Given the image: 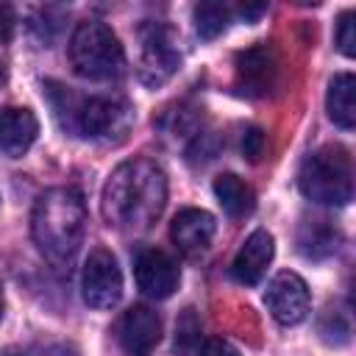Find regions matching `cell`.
Instances as JSON below:
<instances>
[{
  "label": "cell",
  "mask_w": 356,
  "mask_h": 356,
  "mask_svg": "<svg viewBox=\"0 0 356 356\" xmlns=\"http://www.w3.org/2000/svg\"><path fill=\"white\" fill-rule=\"evenodd\" d=\"M11 25H14L11 8L8 6H0V42H6L11 36Z\"/></svg>",
  "instance_id": "603a6c76"
},
{
  "label": "cell",
  "mask_w": 356,
  "mask_h": 356,
  "mask_svg": "<svg viewBox=\"0 0 356 356\" xmlns=\"http://www.w3.org/2000/svg\"><path fill=\"white\" fill-rule=\"evenodd\" d=\"M44 92H47V100L53 106L58 125L72 136L117 142L131 128L134 111L122 97H106V95L86 97L53 81L44 83Z\"/></svg>",
  "instance_id": "3957f363"
},
{
  "label": "cell",
  "mask_w": 356,
  "mask_h": 356,
  "mask_svg": "<svg viewBox=\"0 0 356 356\" xmlns=\"http://www.w3.org/2000/svg\"><path fill=\"white\" fill-rule=\"evenodd\" d=\"M200 356H239V350L228 342V339H220V337H211L203 342L200 348Z\"/></svg>",
  "instance_id": "7402d4cb"
},
{
  "label": "cell",
  "mask_w": 356,
  "mask_h": 356,
  "mask_svg": "<svg viewBox=\"0 0 356 356\" xmlns=\"http://www.w3.org/2000/svg\"><path fill=\"white\" fill-rule=\"evenodd\" d=\"M325 108L334 125L350 131L356 125V78L350 72H337L328 83Z\"/></svg>",
  "instance_id": "9a60e30c"
},
{
  "label": "cell",
  "mask_w": 356,
  "mask_h": 356,
  "mask_svg": "<svg viewBox=\"0 0 356 356\" xmlns=\"http://www.w3.org/2000/svg\"><path fill=\"white\" fill-rule=\"evenodd\" d=\"M303 197L320 206H345L353 197V161L345 147L328 145L306 156L298 172Z\"/></svg>",
  "instance_id": "277c9868"
},
{
  "label": "cell",
  "mask_w": 356,
  "mask_h": 356,
  "mask_svg": "<svg viewBox=\"0 0 356 356\" xmlns=\"http://www.w3.org/2000/svg\"><path fill=\"white\" fill-rule=\"evenodd\" d=\"M342 234L328 220H306L298 228V250L306 259H328L339 250Z\"/></svg>",
  "instance_id": "2e32d148"
},
{
  "label": "cell",
  "mask_w": 356,
  "mask_h": 356,
  "mask_svg": "<svg viewBox=\"0 0 356 356\" xmlns=\"http://www.w3.org/2000/svg\"><path fill=\"white\" fill-rule=\"evenodd\" d=\"M167 203V175L150 159L122 161L106 181L100 209L111 228L125 234L147 231Z\"/></svg>",
  "instance_id": "6da1fadb"
},
{
  "label": "cell",
  "mask_w": 356,
  "mask_h": 356,
  "mask_svg": "<svg viewBox=\"0 0 356 356\" xmlns=\"http://www.w3.org/2000/svg\"><path fill=\"white\" fill-rule=\"evenodd\" d=\"M267 11V6L264 3H259V6H239V17H245L248 22L250 19H256V17H261Z\"/></svg>",
  "instance_id": "cb8c5ba5"
},
{
  "label": "cell",
  "mask_w": 356,
  "mask_h": 356,
  "mask_svg": "<svg viewBox=\"0 0 356 356\" xmlns=\"http://www.w3.org/2000/svg\"><path fill=\"white\" fill-rule=\"evenodd\" d=\"M70 61L81 78L111 81L125 67V53L117 33L100 19H83L70 36Z\"/></svg>",
  "instance_id": "5b68a950"
},
{
  "label": "cell",
  "mask_w": 356,
  "mask_h": 356,
  "mask_svg": "<svg viewBox=\"0 0 356 356\" xmlns=\"http://www.w3.org/2000/svg\"><path fill=\"white\" fill-rule=\"evenodd\" d=\"M242 153L248 161H259L264 153V134L259 128H248L242 136Z\"/></svg>",
  "instance_id": "44dd1931"
},
{
  "label": "cell",
  "mask_w": 356,
  "mask_h": 356,
  "mask_svg": "<svg viewBox=\"0 0 356 356\" xmlns=\"http://www.w3.org/2000/svg\"><path fill=\"white\" fill-rule=\"evenodd\" d=\"M6 78H8V72H6V64H3V61H0V86H3V83H6Z\"/></svg>",
  "instance_id": "d4e9b609"
},
{
  "label": "cell",
  "mask_w": 356,
  "mask_h": 356,
  "mask_svg": "<svg viewBox=\"0 0 356 356\" xmlns=\"http://www.w3.org/2000/svg\"><path fill=\"white\" fill-rule=\"evenodd\" d=\"M134 278H136V286L142 295H147L153 300H164L178 289L181 270L170 253H164L159 248H145L134 259Z\"/></svg>",
  "instance_id": "9c48e42d"
},
{
  "label": "cell",
  "mask_w": 356,
  "mask_h": 356,
  "mask_svg": "<svg viewBox=\"0 0 356 356\" xmlns=\"http://www.w3.org/2000/svg\"><path fill=\"white\" fill-rule=\"evenodd\" d=\"M86 206L78 189L53 186L33 203L31 234L39 253L58 270H67L83 242Z\"/></svg>",
  "instance_id": "7a4b0ae2"
},
{
  "label": "cell",
  "mask_w": 356,
  "mask_h": 356,
  "mask_svg": "<svg viewBox=\"0 0 356 356\" xmlns=\"http://www.w3.org/2000/svg\"><path fill=\"white\" fill-rule=\"evenodd\" d=\"M214 195L228 217H248L256 206L253 189L234 172H222L214 178Z\"/></svg>",
  "instance_id": "e0dca14e"
},
{
  "label": "cell",
  "mask_w": 356,
  "mask_h": 356,
  "mask_svg": "<svg viewBox=\"0 0 356 356\" xmlns=\"http://www.w3.org/2000/svg\"><path fill=\"white\" fill-rule=\"evenodd\" d=\"M81 292L92 309H114L122 298V270L111 250L95 248L81 273Z\"/></svg>",
  "instance_id": "52a82bcc"
},
{
  "label": "cell",
  "mask_w": 356,
  "mask_h": 356,
  "mask_svg": "<svg viewBox=\"0 0 356 356\" xmlns=\"http://www.w3.org/2000/svg\"><path fill=\"white\" fill-rule=\"evenodd\" d=\"M337 44L348 58L356 56V14L353 11H345L339 17V22H337Z\"/></svg>",
  "instance_id": "d6986e66"
},
{
  "label": "cell",
  "mask_w": 356,
  "mask_h": 356,
  "mask_svg": "<svg viewBox=\"0 0 356 356\" xmlns=\"http://www.w3.org/2000/svg\"><path fill=\"white\" fill-rule=\"evenodd\" d=\"M114 337L125 356H150L161 339V317L150 306H131L117 320Z\"/></svg>",
  "instance_id": "30bf717a"
},
{
  "label": "cell",
  "mask_w": 356,
  "mask_h": 356,
  "mask_svg": "<svg viewBox=\"0 0 356 356\" xmlns=\"http://www.w3.org/2000/svg\"><path fill=\"white\" fill-rule=\"evenodd\" d=\"M231 11L222 3H200L195 8V31L200 39H217L228 28Z\"/></svg>",
  "instance_id": "ac0fdd59"
},
{
  "label": "cell",
  "mask_w": 356,
  "mask_h": 356,
  "mask_svg": "<svg viewBox=\"0 0 356 356\" xmlns=\"http://www.w3.org/2000/svg\"><path fill=\"white\" fill-rule=\"evenodd\" d=\"M39 134V120L31 108L22 106H8L0 108V150L8 159H19L22 153L31 150Z\"/></svg>",
  "instance_id": "4fadbf2b"
},
{
  "label": "cell",
  "mask_w": 356,
  "mask_h": 356,
  "mask_svg": "<svg viewBox=\"0 0 356 356\" xmlns=\"http://www.w3.org/2000/svg\"><path fill=\"white\" fill-rule=\"evenodd\" d=\"M214 231H217V222L206 209H184L172 217L170 239L184 256H200L209 250Z\"/></svg>",
  "instance_id": "8fae6325"
},
{
  "label": "cell",
  "mask_w": 356,
  "mask_h": 356,
  "mask_svg": "<svg viewBox=\"0 0 356 356\" xmlns=\"http://www.w3.org/2000/svg\"><path fill=\"white\" fill-rule=\"evenodd\" d=\"M181 67V53L175 47L172 28L164 22H145L139 28V81L145 86L167 83Z\"/></svg>",
  "instance_id": "8992f818"
},
{
  "label": "cell",
  "mask_w": 356,
  "mask_h": 356,
  "mask_svg": "<svg viewBox=\"0 0 356 356\" xmlns=\"http://www.w3.org/2000/svg\"><path fill=\"white\" fill-rule=\"evenodd\" d=\"M273 253H275V242H273V234L259 228L253 231L245 245L239 248V253L234 256V264H231V275L234 281L245 284V286H253L264 278L270 261H273Z\"/></svg>",
  "instance_id": "7c38bea8"
},
{
  "label": "cell",
  "mask_w": 356,
  "mask_h": 356,
  "mask_svg": "<svg viewBox=\"0 0 356 356\" xmlns=\"http://www.w3.org/2000/svg\"><path fill=\"white\" fill-rule=\"evenodd\" d=\"M275 56L273 50L261 47H250L245 53L236 56V83L242 86V92L248 95H267L275 83Z\"/></svg>",
  "instance_id": "5bb4252c"
},
{
  "label": "cell",
  "mask_w": 356,
  "mask_h": 356,
  "mask_svg": "<svg viewBox=\"0 0 356 356\" xmlns=\"http://www.w3.org/2000/svg\"><path fill=\"white\" fill-rule=\"evenodd\" d=\"M264 303H267V312L281 325H298L300 320H306L312 298H309L306 281L298 273L281 270L270 278V284L264 289Z\"/></svg>",
  "instance_id": "ba28073f"
},
{
  "label": "cell",
  "mask_w": 356,
  "mask_h": 356,
  "mask_svg": "<svg viewBox=\"0 0 356 356\" xmlns=\"http://www.w3.org/2000/svg\"><path fill=\"white\" fill-rule=\"evenodd\" d=\"M0 317H3V295H0Z\"/></svg>",
  "instance_id": "484cf974"
},
{
  "label": "cell",
  "mask_w": 356,
  "mask_h": 356,
  "mask_svg": "<svg viewBox=\"0 0 356 356\" xmlns=\"http://www.w3.org/2000/svg\"><path fill=\"white\" fill-rule=\"evenodd\" d=\"M197 342H200V325L195 323V314H192V312H186V314H184V320L178 323L175 345H181V348H192V345H197Z\"/></svg>",
  "instance_id": "ffe728a7"
}]
</instances>
